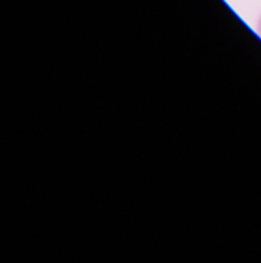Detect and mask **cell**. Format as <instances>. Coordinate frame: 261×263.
I'll return each mask as SVG.
<instances>
[{"label": "cell", "mask_w": 261, "mask_h": 263, "mask_svg": "<svg viewBox=\"0 0 261 263\" xmlns=\"http://www.w3.org/2000/svg\"><path fill=\"white\" fill-rule=\"evenodd\" d=\"M257 32H258V35L261 37V17L260 20H258V25H257Z\"/></svg>", "instance_id": "1"}]
</instances>
